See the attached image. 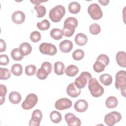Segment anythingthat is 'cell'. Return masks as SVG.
Instances as JSON below:
<instances>
[{
	"mask_svg": "<svg viewBox=\"0 0 126 126\" xmlns=\"http://www.w3.org/2000/svg\"><path fill=\"white\" fill-rule=\"evenodd\" d=\"M78 26V21L74 17H68L65 19L62 30L63 35L65 37H70L73 35L75 28Z\"/></svg>",
	"mask_w": 126,
	"mask_h": 126,
	"instance_id": "cell-1",
	"label": "cell"
},
{
	"mask_svg": "<svg viewBox=\"0 0 126 126\" xmlns=\"http://www.w3.org/2000/svg\"><path fill=\"white\" fill-rule=\"evenodd\" d=\"M115 87L121 90L122 95L126 96V73L125 70L119 71L115 75Z\"/></svg>",
	"mask_w": 126,
	"mask_h": 126,
	"instance_id": "cell-2",
	"label": "cell"
},
{
	"mask_svg": "<svg viewBox=\"0 0 126 126\" xmlns=\"http://www.w3.org/2000/svg\"><path fill=\"white\" fill-rule=\"evenodd\" d=\"M88 88L92 95L94 97H98L104 93V88L98 83L95 78H92L88 82Z\"/></svg>",
	"mask_w": 126,
	"mask_h": 126,
	"instance_id": "cell-3",
	"label": "cell"
},
{
	"mask_svg": "<svg viewBox=\"0 0 126 126\" xmlns=\"http://www.w3.org/2000/svg\"><path fill=\"white\" fill-rule=\"evenodd\" d=\"M65 13V9L62 5H58L50 10L49 16L53 22H59L63 17Z\"/></svg>",
	"mask_w": 126,
	"mask_h": 126,
	"instance_id": "cell-4",
	"label": "cell"
},
{
	"mask_svg": "<svg viewBox=\"0 0 126 126\" xmlns=\"http://www.w3.org/2000/svg\"><path fill=\"white\" fill-rule=\"evenodd\" d=\"M92 78L91 74L87 71L82 72L79 76L76 78L74 84L76 86L80 89L84 88L89 81Z\"/></svg>",
	"mask_w": 126,
	"mask_h": 126,
	"instance_id": "cell-5",
	"label": "cell"
},
{
	"mask_svg": "<svg viewBox=\"0 0 126 126\" xmlns=\"http://www.w3.org/2000/svg\"><path fill=\"white\" fill-rule=\"evenodd\" d=\"M88 12L91 17L95 20L101 19L103 15L100 7L96 3L91 4L88 8Z\"/></svg>",
	"mask_w": 126,
	"mask_h": 126,
	"instance_id": "cell-6",
	"label": "cell"
},
{
	"mask_svg": "<svg viewBox=\"0 0 126 126\" xmlns=\"http://www.w3.org/2000/svg\"><path fill=\"white\" fill-rule=\"evenodd\" d=\"M122 119L121 114L117 111H112L106 114L104 117V122L109 126H113L119 122Z\"/></svg>",
	"mask_w": 126,
	"mask_h": 126,
	"instance_id": "cell-7",
	"label": "cell"
},
{
	"mask_svg": "<svg viewBox=\"0 0 126 126\" xmlns=\"http://www.w3.org/2000/svg\"><path fill=\"white\" fill-rule=\"evenodd\" d=\"M38 101L37 95L33 93L29 94L22 104V107L25 110H30L36 104Z\"/></svg>",
	"mask_w": 126,
	"mask_h": 126,
	"instance_id": "cell-8",
	"label": "cell"
},
{
	"mask_svg": "<svg viewBox=\"0 0 126 126\" xmlns=\"http://www.w3.org/2000/svg\"><path fill=\"white\" fill-rule=\"evenodd\" d=\"M40 52L44 55L54 56L57 52L56 47L53 44L50 43H42L39 47Z\"/></svg>",
	"mask_w": 126,
	"mask_h": 126,
	"instance_id": "cell-9",
	"label": "cell"
},
{
	"mask_svg": "<svg viewBox=\"0 0 126 126\" xmlns=\"http://www.w3.org/2000/svg\"><path fill=\"white\" fill-rule=\"evenodd\" d=\"M72 101L67 98H61L58 99L55 104V108L59 110L68 109L72 106Z\"/></svg>",
	"mask_w": 126,
	"mask_h": 126,
	"instance_id": "cell-10",
	"label": "cell"
},
{
	"mask_svg": "<svg viewBox=\"0 0 126 126\" xmlns=\"http://www.w3.org/2000/svg\"><path fill=\"white\" fill-rule=\"evenodd\" d=\"M42 118V113L39 109L34 110L32 113V118L29 122L30 126H38Z\"/></svg>",
	"mask_w": 126,
	"mask_h": 126,
	"instance_id": "cell-11",
	"label": "cell"
},
{
	"mask_svg": "<svg viewBox=\"0 0 126 126\" xmlns=\"http://www.w3.org/2000/svg\"><path fill=\"white\" fill-rule=\"evenodd\" d=\"M65 120L69 126H80L81 121L73 113H67L64 116Z\"/></svg>",
	"mask_w": 126,
	"mask_h": 126,
	"instance_id": "cell-12",
	"label": "cell"
},
{
	"mask_svg": "<svg viewBox=\"0 0 126 126\" xmlns=\"http://www.w3.org/2000/svg\"><path fill=\"white\" fill-rule=\"evenodd\" d=\"M81 89H78L74 83H71L69 84L66 88V93L67 94L72 97H76L78 96L81 94Z\"/></svg>",
	"mask_w": 126,
	"mask_h": 126,
	"instance_id": "cell-13",
	"label": "cell"
},
{
	"mask_svg": "<svg viewBox=\"0 0 126 126\" xmlns=\"http://www.w3.org/2000/svg\"><path fill=\"white\" fill-rule=\"evenodd\" d=\"M12 21L16 24H21L23 23L25 20V15L21 11H15L11 17Z\"/></svg>",
	"mask_w": 126,
	"mask_h": 126,
	"instance_id": "cell-14",
	"label": "cell"
},
{
	"mask_svg": "<svg viewBox=\"0 0 126 126\" xmlns=\"http://www.w3.org/2000/svg\"><path fill=\"white\" fill-rule=\"evenodd\" d=\"M74 108L77 112H84L88 109V103L84 99H79L75 103Z\"/></svg>",
	"mask_w": 126,
	"mask_h": 126,
	"instance_id": "cell-15",
	"label": "cell"
},
{
	"mask_svg": "<svg viewBox=\"0 0 126 126\" xmlns=\"http://www.w3.org/2000/svg\"><path fill=\"white\" fill-rule=\"evenodd\" d=\"M59 48L62 52L69 53L73 48V43L70 40H64L60 43Z\"/></svg>",
	"mask_w": 126,
	"mask_h": 126,
	"instance_id": "cell-16",
	"label": "cell"
},
{
	"mask_svg": "<svg viewBox=\"0 0 126 126\" xmlns=\"http://www.w3.org/2000/svg\"><path fill=\"white\" fill-rule=\"evenodd\" d=\"M116 60L118 64L122 67L126 66V53L124 51H119L116 55Z\"/></svg>",
	"mask_w": 126,
	"mask_h": 126,
	"instance_id": "cell-17",
	"label": "cell"
},
{
	"mask_svg": "<svg viewBox=\"0 0 126 126\" xmlns=\"http://www.w3.org/2000/svg\"><path fill=\"white\" fill-rule=\"evenodd\" d=\"M19 50L22 56H26L31 53L32 47L29 43L23 42L19 46Z\"/></svg>",
	"mask_w": 126,
	"mask_h": 126,
	"instance_id": "cell-18",
	"label": "cell"
},
{
	"mask_svg": "<svg viewBox=\"0 0 126 126\" xmlns=\"http://www.w3.org/2000/svg\"><path fill=\"white\" fill-rule=\"evenodd\" d=\"M74 40L76 44L80 46L86 45L88 42L87 36L83 33H77L75 37Z\"/></svg>",
	"mask_w": 126,
	"mask_h": 126,
	"instance_id": "cell-19",
	"label": "cell"
},
{
	"mask_svg": "<svg viewBox=\"0 0 126 126\" xmlns=\"http://www.w3.org/2000/svg\"><path fill=\"white\" fill-rule=\"evenodd\" d=\"M20 94L16 91L11 92L9 94V100L13 104H18L21 100Z\"/></svg>",
	"mask_w": 126,
	"mask_h": 126,
	"instance_id": "cell-20",
	"label": "cell"
},
{
	"mask_svg": "<svg viewBox=\"0 0 126 126\" xmlns=\"http://www.w3.org/2000/svg\"><path fill=\"white\" fill-rule=\"evenodd\" d=\"M79 72L78 68L75 65L71 64L68 65L64 70V72L68 76L73 77L78 74Z\"/></svg>",
	"mask_w": 126,
	"mask_h": 126,
	"instance_id": "cell-21",
	"label": "cell"
},
{
	"mask_svg": "<svg viewBox=\"0 0 126 126\" xmlns=\"http://www.w3.org/2000/svg\"><path fill=\"white\" fill-rule=\"evenodd\" d=\"M64 64L61 62H56L54 65V72L58 75H63L64 72Z\"/></svg>",
	"mask_w": 126,
	"mask_h": 126,
	"instance_id": "cell-22",
	"label": "cell"
},
{
	"mask_svg": "<svg viewBox=\"0 0 126 126\" xmlns=\"http://www.w3.org/2000/svg\"><path fill=\"white\" fill-rule=\"evenodd\" d=\"M99 81L104 86H109L112 82V77L109 74H103L99 77Z\"/></svg>",
	"mask_w": 126,
	"mask_h": 126,
	"instance_id": "cell-23",
	"label": "cell"
},
{
	"mask_svg": "<svg viewBox=\"0 0 126 126\" xmlns=\"http://www.w3.org/2000/svg\"><path fill=\"white\" fill-rule=\"evenodd\" d=\"M50 36L55 40H58L61 39L63 35L62 30L58 28L53 29L50 32Z\"/></svg>",
	"mask_w": 126,
	"mask_h": 126,
	"instance_id": "cell-24",
	"label": "cell"
},
{
	"mask_svg": "<svg viewBox=\"0 0 126 126\" xmlns=\"http://www.w3.org/2000/svg\"><path fill=\"white\" fill-rule=\"evenodd\" d=\"M118 104V100L115 96H110L108 97L105 101V105L108 108H115Z\"/></svg>",
	"mask_w": 126,
	"mask_h": 126,
	"instance_id": "cell-25",
	"label": "cell"
},
{
	"mask_svg": "<svg viewBox=\"0 0 126 126\" xmlns=\"http://www.w3.org/2000/svg\"><path fill=\"white\" fill-rule=\"evenodd\" d=\"M68 10L72 14H77L80 12L81 9L80 4L76 1L70 2L68 5Z\"/></svg>",
	"mask_w": 126,
	"mask_h": 126,
	"instance_id": "cell-26",
	"label": "cell"
},
{
	"mask_svg": "<svg viewBox=\"0 0 126 126\" xmlns=\"http://www.w3.org/2000/svg\"><path fill=\"white\" fill-rule=\"evenodd\" d=\"M23 67L21 64L15 63L12 65L11 68V72L15 76H19L22 74Z\"/></svg>",
	"mask_w": 126,
	"mask_h": 126,
	"instance_id": "cell-27",
	"label": "cell"
},
{
	"mask_svg": "<svg viewBox=\"0 0 126 126\" xmlns=\"http://www.w3.org/2000/svg\"><path fill=\"white\" fill-rule=\"evenodd\" d=\"M50 118L52 122L55 124L59 123L62 119L61 113L57 111H53L50 113Z\"/></svg>",
	"mask_w": 126,
	"mask_h": 126,
	"instance_id": "cell-28",
	"label": "cell"
},
{
	"mask_svg": "<svg viewBox=\"0 0 126 126\" xmlns=\"http://www.w3.org/2000/svg\"><path fill=\"white\" fill-rule=\"evenodd\" d=\"M34 9L37 12L36 17L37 18H41L44 17L46 12V8L43 5H35L34 6Z\"/></svg>",
	"mask_w": 126,
	"mask_h": 126,
	"instance_id": "cell-29",
	"label": "cell"
},
{
	"mask_svg": "<svg viewBox=\"0 0 126 126\" xmlns=\"http://www.w3.org/2000/svg\"><path fill=\"white\" fill-rule=\"evenodd\" d=\"M11 56L12 59L16 61H21L23 58V56L22 55L19 48H14L13 49L11 52Z\"/></svg>",
	"mask_w": 126,
	"mask_h": 126,
	"instance_id": "cell-30",
	"label": "cell"
},
{
	"mask_svg": "<svg viewBox=\"0 0 126 126\" xmlns=\"http://www.w3.org/2000/svg\"><path fill=\"white\" fill-rule=\"evenodd\" d=\"M50 23L47 19H44L41 22L37 23V27L41 31H46L49 29Z\"/></svg>",
	"mask_w": 126,
	"mask_h": 126,
	"instance_id": "cell-31",
	"label": "cell"
},
{
	"mask_svg": "<svg viewBox=\"0 0 126 126\" xmlns=\"http://www.w3.org/2000/svg\"><path fill=\"white\" fill-rule=\"evenodd\" d=\"M49 74V73L42 67L39 68L36 72V76L40 80H45Z\"/></svg>",
	"mask_w": 126,
	"mask_h": 126,
	"instance_id": "cell-32",
	"label": "cell"
},
{
	"mask_svg": "<svg viewBox=\"0 0 126 126\" xmlns=\"http://www.w3.org/2000/svg\"><path fill=\"white\" fill-rule=\"evenodd\" d=\"M85 53L82 49H76L72 53V58L76 61H79L84 57Z\"/></svg>",
	"mask_w": 126,
	"mask_h": 126,
	"instance_id": "cell-33",
	"label": "cell"
},
{
	"mask_svg": "<svg viewBox=\"0 0 126 126\" xmlns=\"http://www.w3.org/2000/svg\"><path fill=\"white\" fill-rule=\"evenodd\" d=\"M11 76L9 70L6 68H0V79L7 80Z\"/></svg>",
	"mask_w": 126,
	"mask_h": 126,
	"instance_id": "cell-34",
	"label": "cell"
},
{
	"mask_svg": "<svg viewBox=\"0 0 126 126\" xmlns=\"http://www.w3.org/2000/svg\"><path fill=\"white\" fill-rule=\"evenodd\" d=\"M105 65L99 61H96L93 65V69L96 72L99 73L104 71Z\"/></svg>",
	"mask_w": 126,
	"mask_h": 126,
	"instance_id": "cell-35",
	"label": "cell"
},
{
	"mask_svg": "<svg viewBox=\"0 0 126 126\" xmlns=\"http://www.w3.org/2000/svg\"><path fill=\"white\" fill-rule=\"evenodd\" d=\"M89 31L91 34L94 35H97L100 32L101 28L98 24L94 23L90 26Z\"/></svg>",
	"mask_w": 126,
	"mask_h": 126,
	"instance_id": "cell-36",
	"label": "cell"
},
{
	"mask_svg": "<svg viewBox=\"0 0 126 126\" xmlns=\"http://www.w3.org/2000/svg\"><path fill=\"white\" fill-rule=\"evenodd\" d=\"M36 67L34 65L30 64L25 67V73L28 76L33 75L35 74Z\"/></svg>",
	"mask_w": 126,
	"mask_h": 126,
	"instance_id": "cell-37",
	"label": "cell"
},
{
	"mask_svg": "<svg viewBox=\"0 0 126 126\" xmlns=\"http://www.w3.org/2000/svg\"><path fill=\"white\" fill-rule=\"evenodd\" d=\"M30 39L33 42L36 43L40 40L41 36L40 33L38 31H33L30 34Z\"/></svg>",
	"mask_w": 126,
	"mask_h": 126,
	"instance_id": "cell-38",
	"label": "cell"
},
{
	"mask_svg": "<svg viewBox=\"0 0 126 126\" xmlns=\"http://www.w3.org/2000/svg\"><path fill=\"white\" fill-rule=\"evenodd\" d=\"M0 105H2L5 101V96L7 93L6 87L2 84L0 85Z\"/></svg>",
	"mask_w": 126,
	"mask_h": 126,
	"instance_id": "cell-39",
	"label": "cell"
},
{
	"mask_svg": "<svg viewBox=\"0 0 126 126\" xmlns=\"http://www.w3.org/2000/svg\"><path fill=\"white\" fill-rule=\"evenodd\" d=\"M96 61L102 63L105 65V66L108 65L109 63V57L105 54H100L99 55L96 59Z\"/></svg>",
	"mask_w": 126,
	"mask_h": 126,
	"instance_id": "cell-40",
	"label": "cell"
},
{
	"mask_svg": "<svg viewBox=\"0 0 126 126\" xmlns=\"http://www.w3.org/2000/svg\"><path fill=\"white\" fill-rule=\"evenodd\" d=\"M41 67L44 68L48 73L49 74L51 73V72L52 71V64L48 62H43L41 65Z\"/></svg>",
	"mask_w": 126,
	"mask_h": 126,
	"instance_id": "cell-41",
	"label": "cell"
},
{
	"mask_svg": "<svg viewBox=\"0 0 126 126\" xmlns=\"http://www.w3.org/2000/svg\"><path fill=\"white\" fill-rule=\"evenodd\" d=\"M9 62L8 56L5 55H0V64L2 65H5L8 64Z\"/></svg>",
	"mask_w": 126,
	"mask_h": 126,
	"instance_id": "cell-42",
	"label": "cell"
},
{
	"mask_svg": "<svg viewBox=\"0 0 126 126\" xmlns=\"http://www.w3.org/2000/svg\"><path fill=\"white\" fill-rule=\"evenodd\" d=\"M5 50H6V43L3 40H2V39H0V52H4L5 51Z\"/></svg>",
	"mask_w": 126,
	"mask_h": 126,
	"instance_id": "cell-43",
	"label": "cell"
},
{
	"mask_svg": "<svg viewBox=\"0 0 126 126\" xmlns=\"http://www.w3.org/2000/svg\"><path fill=\"white\" fill-rule=\"evenodd\" d=\"M48 0H45V1H44V0H30V1L31 2H32L33 4H35V5H40V3L41 2H46Z\"/></svg>",
	"mask_w": 126,
	"mask_h": 126,
	"instance_id": "cell-44",
	"label": "cell"
},
{
	"mask_svg": "<svg viewBox=\"0 0 126 126\" xmlns=\"http://www.w3.org/2000/svg\"><path fill=\"white\" fill-rule=\"evenodd\" d=\"M98 2L103 6H106L108 5L109 2V0H99Z\"/></svg>",
	"mask_w": 126,
	"mask_h": 126,
	"instance_id": "cell-45",
	"label": "cell"
}]
</instances>
